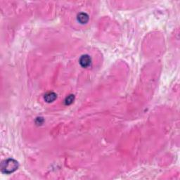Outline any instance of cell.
<instances>
[{
    "label": "cell",
    "mask_w": 180,
    "mask_h": 180,
    "mask_svg": "<svg viewBox=\"0 0 180 180\" xmlns=\"http://www.w3.org/2000/svg\"><path fill=\"white\" fill-rule=\"evenodd\" d=\"M18 167V163L13 159H8L1 163V171L5 174H11L15 172Z\"/></svg>",
    "instance_id": "6da1fadb"
},
{
    "label": "cell",
    "mask_w": 180,
    "mask_h": 180,
    "mask_svg": "<svg viewBox=\"0 0 180 180\" xmlns=\"http://www.w3.org/2000/svg\"><path fill=\"white\" fill-rule=\"evenodd\" d=\"M91 62H92V59L88 55H83L80 59V65L83 68H87L88 66H90Z\"/></svg>",
    "instance_id": "7a4b0ae2"
},
{
    "label": "cell",
    "mask_w": 180,
    "mask_h": 180,
    "mask_svg": "<svg viewBox=\"0 0 180 180\" xmlns=\"http://www.w3.org/2000/svg\"><path fill=\"white\" fill-rule=\"evenodd\" d=\"M56 98H57V95L53 92H47V94H45V95H44V100H45V102L47 103H51L54 102V101L56 99Z\"/></svg>",
    "instance_id": "3957f363"
},
{
    "label": "cell",
    "mask_w": 180,
    "mask_h": 180,
    "mask_svg": "<svg viewBox=\"0 0 180 180\" xmlns=\"http://www.w3.org/2000/svg\"><path fill=\"white\" fill-rule=\"evenodd\" d=\"M78 20L80 23H87L89 20V16L85 13H80L78 16Z\"/></svg>",
    "instance_id": "277c9868"
},
{
    "label": "cell",
    "mask_w": 180,
    "mask_h": 180,
    "mask_svg": "<svg viewBox=\"0 0 180 180\" xmlns=\"http://www.w3.org/2000/svg\"><path fill=\"white\" fill-rule=\"evenodd\" d=\"M75 100V96L73 95V94H71V95L68 96L66 97V100H65V104L66 105H71L73 103Z\"/></svg>",
    "instance_id": "5b68a950"
},
{
    "label": "cell",
    "mask_w": 180,
    "mask_h": 180,
    "mask_svg": "<svg viewBox=\"0 0 180 180\" xmlns=\"http://www.w3.org/2000/svg\"><path fill=\"white\" fill-rule=\"evenodd\" d=\"M44 120L42 118H37V120H36V123L37 125H42L43 123Z\"/></svg>",
    "instance_id": "8992f818"
}]
</instances>
